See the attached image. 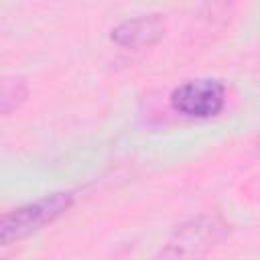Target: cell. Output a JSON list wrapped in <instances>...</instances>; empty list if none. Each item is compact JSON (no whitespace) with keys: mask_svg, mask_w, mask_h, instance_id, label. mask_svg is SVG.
Wrapping results in <instances>:
<instances>
[{"mask_svg":"<svg viewBox=\"0 0 260 260\" xmlns=\"http://www.w3.org/2000/svg\"><path fill=\"white\" fill-rule=\"evenodd\" d=\"M71 201V193H51L6 213H0V246L24 240L41 228L53 223L69 209Z\"/></svg>","mask_w":260,"mask_h":260,"instance_id":"6da1fadb","label":"cell"},{"mask_svg":"<svg viewBox=\"0 0 260 260\" xmlns=\"http://www.w3.org/2000/svg\"><path fill=\"white\" fill-rule=\"evenodd\" d=\"M171 106L187 118H211L225 106V87L217 79H193L171 93Z\"/></svg>","mask_w":260,"mask_h":260,"instance_id":"7a4b0ae2","label":"cell"},{"mask_svg":"<svg viewBox=\"0 0 260 260\" xmlns=\"http://www.w3.org/2000/svg\"><path fill=\"white\" fill-rule=\"evenodd\" d=\"M225 236V225L215 217H197L183 228L177 230V234L171 238L167 248L160 252L165 258H177V256H199L217 242H221Z\"/></svg>","mask_w":260,"mask_h":260,"instance_id":"3957f363","label":"cell"},{"mask_svg":"<svg viewBox=\"0 0 260 260\" xmlns=\"http://www.w3.org/2000/svg\"><path fill=\"white\" fill-rule=\"evenodd\" d=\"M160 35H162V22L158 16H138L118 24L112 30V41L122 47L140 49L156 43Z\"/></svg>","mask_w":260,"mask_h":260,"instance_id":"277c9868","label":"cell"},{"mask_svg":"<svg viewBox=\"0 0 260 260\" xmlns=\"http://www.w3.org/2000/svg\"><path fill=\"white\" fill-rule=\"evenodd\" d=\"M26 91L18 79H0V110H10L24 100Z\"/></svg>","mask_w":260,"mask_h":260,"instance_id":"5b68a950","label":"cell"}]
</instances>
